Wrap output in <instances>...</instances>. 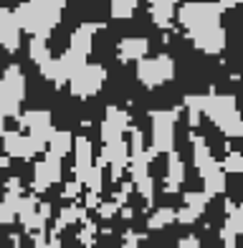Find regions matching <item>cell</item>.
<instances>
[{
	"mask_svg": "<svg viewBox=\"0 0 243 248\" xmlns=\"http://www.w3.org/2000/svg\"><path fill=\"white\" fill-rule=\"evenodd\" d=\"M102 185H104V167H99L94 162V167L89 170V175H86V180H84V187L91 190V193H102Z\"/></svg>",
	"mask_w": 243,
	"mask_h": 248,
	"instance_id": "28",
	"label": "cell"
},
{
	"mask_svg": "<svg viewBox=\"0 0 243 248\" xmlns=\"http://www.w3.org/2000/svg\"><path fill=\"white\" fill-rule=\"evenodd\" d=\"M185 99H190L193 104L200 109V114H205L226 137L236 140L243 134V119H241L236 96L208 92V94H187Z\"/></svg>",
	"mask_w": 243,
	"mask_h": 248,
	"instance_id": "2",
	"label": "cell"
},
{
	"mask_svg": "<svg viewBox=\"0 0 243 248\" xmlns=\"http://www.w3.org/2000/svg\"><path fill=\"white\" fill-rule=\"evenodd\" d=\"M175 122H178V109H154L150 111V147L157 155H167L175 150Z\"/></svg>",
	"mask_w": 243,
	"mask_h": 248,
	"instance_id": "6",
	"label": "cell"
},
{
	"mask_svg": "<svg viewBox=\"0 0 243 248\" xmlns=\"http://www.w3.org/2000/svg\"><path fill=\"white\" fill-rule=\"evenodd\" d=\"M175 223V208H167V205H162V208H154L150 213V218H147V228L150 231H160V228H167V225Z\"/></svg>",
	"mask_w": 243,
	"mask_h": 248,
	"instance_id": "24",
	"label": "cell"
},
{
	"mask_svg": "<svg viewBox=\"0 0 243 248\" xmlns=\"http://www.w3.org/2000/svg\"><path fill=\"white\" fill-rule=\"evenodd\" d=\"M74 180L84 185L86 175L94 167V147L89 137H74Z\"/></svg>",
	"mask_w": 243,
	"mask_h": 248,
	"instance_id": "17",
	"label": "cell"
},
{
	"mask_svg": "<svg viewBox=\"0 0 243 248\" xmlns=\"http://www.w3.org/2000/svg\"><path fill=\"white\" fill-rule=\"evenodd\" d=\"M137 63V81L147 89H154V86H162L175 78V61L170 59L167 53L162 56H154V59H147V56H142Z\"/></svg>",
	"mask_w": 243,
	"mask_h": 248,
	"instance_id": "7",
	"label": "cell"
},
{
	"mask_svg": "<svg viewBox=\"0 0 243 248\" xmlns=\"http://www.w3.org/2000/svg\"><path fill=\"white\" fill-rule=\"evenodd\" d=\"M3 129H5V117L0 114V132H3Z\"/></svg>",
	"mask_w": 243,
	"mask_h": 248,
	"instance_id": "38",
	"label": "cell"
},
{
	"mask_svg": "<svg viewBox=\"0 0 243 248\" xmlns=\"http://www.w3.org/2000/svg\"><path fill=\"white\" fill-rule=\"evenodd\" d=\"M182 183H185V162L180 160L178 152L170 150L167 152V175H165V193L175 195Z\"/></svg>",
	"mask_w": 243,
	"mask_h": 248,
	"instance_id": "20",
	"label": "cell"
},
{
	"mask_svg": "<svg viewBox=\"0 0 243 248\" xmlns=\"http://www.w3.org/2000/svg\"><path fill=\"white\" fill-rule=\"evenodd\" d=\"M63 10H66V0H26L13 10V16L23 33L48 38L53 28L61 23Z\"/></svg>",
	"mask_w": 243,
	"mask_h": 248,
	"instance_id": "3",
	"label": "cell"
},
{
	"mask_svg": "<svg viewBox=\"0 0 243 248\" xmlns=\"http://www.w3.org/2000/svg\"><path fill=\"white\" fill-rule=\"evenodd\" d=\"M86 208H79V205H69V208H63L61 213H59V218H56V225H53V231H63V228H69L71 223H79V220H84L86 218Z\"/></svg>",
	"mask_w": 243,
	"mask_h": 248,
	"instance_id": "25",
	"label": "cell"
},
{
	"mask_svg": "<svg viewBox=\"0 0 243 248\" xmlns=\"http://www.w3.org/2000/svg\"><path fill=\"white\" fill-rule=\"evenodd\" d=\"M208 202H211V198H208L205 193H200V190L185 193V205H182L180 210H175V223L193 225V223L208 210Z\"/></svg>",
	"mask_w": 243,
	"mask_h": 248,
	"instance_id": "15",
	"label": "cell"
},
{
	"mask_svg": "<svg viewBox=\"0 0 243 248\" xmlns=\"http://www.w3.org/2000/svg\"><path fill=\"white\" fill-rule=\"evenodd\" d=\"M241 137H243V134H241Z\"/></svg>",
	"mask_w": 243,
	"mask_h": 248,
	"instance_id": "39",
	"label": "cell"
},
{
	"mask_svg": "<svg viewBox=\"0 0 243 248\" xmlns=\"http://www.w3.org/2000/svg\"><path fill=\"white\" fill-rule=\"evenodd\" d=\"M20 33H23V31H20L13 10L0 8V48L15 53L20 48Z\"/></svg>",
	"mask_w": 243,
	"mask_h": 248,
	"instance_id": "18",
	"label": "cell"
},
{
	"mask_svg": "<svg viewBox=\"0 0 243 248\" xmlns=\"http://www.w3.org/2000/svg\"><path fill=\"white\" fill-rule=\"evenodd\" d=\"M142 241H145V235L137 233V231H127L124 235H122V246H127V248H135V246H139Z\"/></svg>",
	"mask_w": 243,
	"mask_h": 248,
	"instance_id": "32",
	"label": "cell"
},
{
	"mask_svg": "<svg viewBox=\"0 0 243 248\" xmlns=\"http://www.w3.org/2000/svg\"><path fill=\"white\" fill-rule=\"evenodd\" d=\"M124 132H129V111L127 109H119V107H109L104 122H102V142H114L122 140Z\"/></svg>",
	"mask_w": 243,
	"mask_h": 248,
	"instance_id": "13",
	"label": "cell"
},
{
	"mask_svg": "<svg viewBox=\"0 0 243 248\" xmlns=\"http://www.w3.org/2000/svg\"><path fill=\"white\" fill-rule=\"evenodd\" d=\"M96 205H99V193L86 190V195H84V208H86V210H94Z\"/></svg>",
	"mask_w": 243,
	"mask_h": 248,
	"instance_id": "34",
	"label": "cell"
},
{
	"mask_svg": "<svg viewBox=\"0 0 243 248\" xmlns=\"http://www.w3.org/2000/svg\"><path fill=\"white\" fill-rule=\"evenodd\" d=\"M220 16L223 8L211 0H193V3H182L175 8V18L185 28L190 43L208 56H218L226 51V28L220 26Z\"/></svg>",
	"mask_w": 243,
	"mask_h": 248,
	"instance_id": "1",
	"label": "cell"
},
{
	"mask_svg": "<svg viewBox=\"0 0 243 248\" xmlns=\"http://www.w3.org/2000/svg\"><path fill=\"white\" fill-rule=\"evenodd\" d=\"M28 56H30V61L41 66V63H46L51 59V48H48V38H43V36H30V43H28Z\"/></svg>",
	"mask_w": 243,
	"mask_h": 248,
	"instance_id": "23",
	"label": "cell"
},
{
	"mask_svg": "<svg viewBox=\"0 0 243 248\" xmlns=\"http://www.w3.org/2000/svg\"><path fill=\"white\" fill-rule=\"evenodd\" d=\"M218 235L228 248H233L238 238H243V205H236L233 200L226 202V225L220 228Z\"/></svg>",
	"mask_w": 243,
	"mask_h": 248,
	"instance_id": "14",
	"label": "cell"
},
{
	"mask_svg": "<svg viewBox=\"0 0 243 248\" xmlns=\"http://www.w3.org/2000/svg\"><path fill=\"white\" fill-rule=\"evenodd\" d=\"M8 165H10V157H8V155H3V157H0V170H5Z\"/></svg>",
	"mask_w": 243,
	"mask_h": 248,
	"instance_id": "37",
	"label": "cell"
},
{
	"mask_svg": "<svg viewBox=\"0 0 243 248\" xmlns=\"http://www.w3.org/2000/svg\"><path fill=\"white\" fill-rule=\"evenodd\" d=\"M46 150L53 152V155H59L61 160H63V157L71 155V150H74V134L69 129H56V127H53L51 137L46 142Z\"/></svg>",
	"mask_w": 243,
	"mask_h": 248,
	"instance_id": "22",
	"label": "cell"
},
{
	"mask_svg": "<svg viewBox=\"0 0 243 248\" xmlns=\"http://www.w3.org/2000/svg\"><path fill=\"white\" fill-rule=\"evenodd\" d=\"M178 246L180 248H197L200 246V238L197 235H185V238H178Z\"/></svg>",
	"mask_w": 243,
	"mask_h": 248,
	"instance_id": "35",
	"label": "cell"
},
{
	"mask_svg": "<svg viewBox=\"0 0 243 248\" xmlns=\"http://www.w3.org/2000/svg\"><path fill=\"white\" fill-rule=\"evenodd\" d=\"M79 243H84V246H94L96 243V223L84 218V228L79 233Z\"/></svg>",
	"mask_w": 243,
	"mask_h": 248,
	"instance_id": "29",
	"label": "cell"
},
{
	"mask_svg": "<svg viewBox=\"0 0 243 248\" xmlns=\"http://www.w3.org/2000/svg\"><path fill=\"white\" fill-rule=\"evenodd\" d=\"M178 3H180V0H147L150 16H152V20H154V26L162 28V31H170Z\"/></svg>",
	"mask_w": 243,
	"mask_h": 248,
	"instance_id": "21",
	"label": "cell"
},
{
	"mask_svg": "<svg viewBox=\"0 0 243 248\" xmlns=\"http://www.w3.org/2000/svg\"><path fill=\"white\" fill-rule=\"evenodd\" d=\"M223 170L226 175H243V152L228 150L226 160H223Z\"/></svg>",
	"mask_w": 243,
	"mask_h": 248,
	"instance_id": "27",
	"label": "cell"
},
{
	"mask_svg": "<svg viewBox=\"0 0 243 248\" xmlns=\"http://www.w3.org/2000/svg\"><path fill=\"white\" fill-rule=\"evenodd\" d=\"M190 144H193V165H195L197 175H200V180H203V193L211 200L223 195L226 187H228V180H226L228 175L223 170V165L213 157L208 142L197 132H190Z\"/></svg>",
	"mask_w": 243,
	"mask_h": 248,
	"instance_id": "4",
	"label": "cell"
},
{
	"mask_svg": "<svg viewBox=\"0 0 243 248\" xmlns=\"http://www.w3.org/2000/svg\"><path fill=\"white\" fill-rule=\"evenodd\" d=\"M132 190H135V185H132V180H129V183H122L119 193L114 195V200L119 202V208H122V205H127V200H129V195H132Z\"/></svg>",
	"mask_w": 243,
	"mask_h": 248,
	"instance_id": "33",
	"label": "cell"
},
{
	"mask_svg": "<svg viewBox=\"0 0 243 248\" xmlns=\"http://www.w3.org/2000/svg\"><path fill=\"white\" fill-rule=\"evenodd\" d=\"M18 127L26 129L30 137H36L41 142H48L51 132H53V119L48 109H28L23 114H18Z\"/></svg>",
	"mask_w": 243,
	"mask_h": 248,
	"instance_id": "12",
	"label": "cell"
},
{
	"mask_svg": "<svg viewBox=\"0 0 243 248\" xmlns=\"http://www.w3.org/2000/svg\"><path fill=\"white\" fill-rule=\"evenodd\" d=\"M63 175V167H61V157L59 155H53L46 150V155H43V160L36 162V167H33V193L41 195V193H46V190L51 185H56L59 180Z\"/></svg>",
	"mask_w": 243,
	"mask_h": 248,
	"instance_id": "10",
	"label": "cell"
},
{
	"mask_svg": "<svg viewBox=\"0 0 243 248\" xmlns=\"http://www.w3.org/2000/svg\"><path fill=\"white\" fill-rule=\"evenodd\" d=\"M81 187H84V185L79 183V180H71V183L63 185V193H61V195H63L66 200H76V198H79V193H81Z\"/></svg>",
	"mask_w": 243,
	"mask_h": 248,
	"instance_id": "31",
	"label": "cell"
},
{
	"mask_svg": "<svg viewBox=\"0 0 243 248\" xmlns=\"http://www.w3.org/2000/svg\"><path fill=\"white\" fill-rule=\"evenodd\" d=\"M94 210L99 213V218H102V220H112L117 213H119V202H117V200H112V202H99Z\"/></svg>",
	"mask_w": 243,
	"mask_h": 248,
	"instance_id": "30",
	"label": "cell"
},
{
	"mask_svg": "<svg viewBox=\"0 0 243 248\" xmlns=\"http://www.w3.org/2000/svg\"><path fill=\"white\" fill-rule=\"evenodd\" d=\"M23 195V183L20 177H8L5 183V195L0 202V225H10L18 220V200Z\"/></svg>",
	"mask_w": 243,
	"mask_h": 248,
	"instance_id": "16",
	"label": "cell"
},
{
	"mask_svg": "<svg viewBox=\"0 0 243 248\" xmlns=\"http://www.w3.org/2000/svg\"><path fill=\"white\" fill-rule=\"evenodd\" d=\"M241 3H243V0H218V5L223 8V10H230V8H236Z\"/></svg>",
	"mask_w": 243,
	"mask_h": 248,
	"instance_id": "36",
	"label": "cell"
},
{
	"mask_svg": "<svg viewBox=\"0 0 243 248\" xmlns=\"http://www.w3.org/2000/svg\"><path fill=\"white\" fill-rule=\"evenodd\" d=\"M3 137V150L10 160H36L41 152H46V142H41L30 134H20L18 129H3L0 132Z\"/></svg>",
	"mask_w": 243,
	"mask_h": 248,
	"instance_id": "9",
	"label": "cell"
},
{
	"mask_svg": "<svg viewBox=\"0 0 243 248\" xmlns=\"http://www.w3.org/2000/svg\"><path fill=\"white\" fill-rule=\"evenodd\" d=\"M26 99V74L20 66H8L0 78V114L5 119H15L20 114V104Z\"/></svg>",
	"mask_w": 243,
	"mask_h": 248,
	"instance_id": "5",
	"label": "cell"
},
{
	"mask_svg": "<svg viewBox=\"0 0 243 248\" xmlns=\"http://www.w3.org/2000/svg\"><path fill=\"white\" fill-rule=\"evenodd\" d=\"M137 10V0H109V13L117 20H129Z\"/></svg>",
	"mask_w": 243,
	"mask_h": 248,
	"instance_id": "26",
	"label": "cell"
},
{
	"mask_svg": "<svg viewBox=\"0 0 243 248\" xmlns=\"http://www.w3.org/2000/svg\"><path fill=\"white\" fill-rule=\"evenodd\" d=\"M96 165L99 167H112V177L119 180L122 172H124L127 165H129V144L124 142V137L114 140V142H104L102 155H99Z\"/></svg>",
	"mask_w": 243,
	"mask_h": 248,
	"instance_id": "11",
	"label": "cell"
},
{
	"mask_svg": "<svg viewBox=\"0 0 243 248\" xmlns=\"http://www.w3.org/2000/svg\"><path fill=\"white\" fill-rule=\"evenodd\" d=\"M150 53V41L142 38V36H127L119 41L117 46V56L122 63H132V61H139L142 56Z\"/></svg>",
	"mask_w": 243,
	"mask_h": 248,
	"instance_id": "19",
	"label": "cell"
},
{
	"mask_svg": "<svg viewBox=\"0 0 243 248\" xmlns=\"http://www.w3.org/2000/svg\"><path fill=\"white\" fill-rule=\"evenodd\" d=\"M106 81V69L102 63H89L86 61L79 71H74L69 84V92L76 96V99H91L102 92V86Z\"/></svg>",
	"mask_w": 243,
	"mask_h": 248,
	"instance_id": "8",
	"label": "cell"
}]
</instances>
